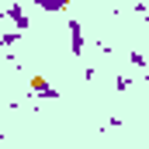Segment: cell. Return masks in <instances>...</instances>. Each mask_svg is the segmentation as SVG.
Here are the masks:
<instances>
[{
	"mask_svg": "<svg viewBox=\"0 0 149 149\" xmlns=\"http://www.w3.org/2000/svg\"><path fill=\"white\" fill-rule=\"evenodd\" d=\"M10 24H14V31H24V28H31V21H28V14L21 10V3L17 0H10V3H3V10H0Z\"/></svg>",
	"mask_w": 149,
	"mask_h": 149,
	"instance_id": "6da1fadb",
	"label": "cell"
},
{
	"mask_svg": "<svg viewBox=\"0 0 149 149\" xmlns=\"http://www.w3.org/2000/svg\"><path fill=\"white\" fill-rule=\"evenodd\" d=\"M28 90H31L35 97H49V101H56V97H59V90H56V87H49V80H45V76H31Z\"/></svg>",
	"mask_w": 149,
	"mask_h": 149,
	"instance_id": "7a4b0ae2",
	"label": "cell"
},
{
	"mask_svg": "<svg viewBox=\"0 0 149 149\" xmlns=\"http://www.w3.org/2000/svg\"><path fill=\"white\" fill-rule=\"evenodd\" d=\"M66 28H70V49H73V56H83V24L70 21Z\"/></svg>",
	"mask_w": 149,
	"mask_h": 149,
	"instance_id": "3957f363",
	"label": "cell"
},
{
	"mask_svg": "<svg viewBox=\"0 0 149 149\" xmlns=\"http://www.w3.org/2000/svg\"><path fill=\"white\" fill-rule=\"evenodd\" d=\"M38 10H49V14H56V10H66V3L70 0H35Z\"/></svg>",
	"mask_w": 149,
	"mask_h": 149,
	"instance_id": "277c9868",
	"label": "cell"
},
{
	"mask_svg": "<svg viewBox=\"0 0 149 149\" xmlns=\"http://www.w3.org/2000/svg\"><path fill=\"white\" fill-rule=\"evenodd\" d=\"M17 38H21V31H3V35H0V45H3V49H10Z\"/></svg>",
	"mask_w": 149,
	"mask_h": 149,
	"instance_id": "5b68a950",
	"label": "cell"
}]
</instances>
